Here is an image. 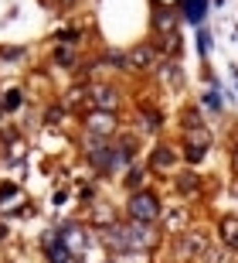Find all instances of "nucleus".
<instances>
[{
    "label": "nucleus",
    "mask_w": 238,
    "mask_h": 263,
    "mask_svg": "<svg viewBox=\"0 0 238 263\" xmlns=\"http://www.w3.org/2000/svg\"><path fill=\"white\" fill-rule=\"evenodd\" d=\"M157 198L150 195V192H143V195H136L133 202H129V212H133V219H140V222H150L153 215H157Z\"/></svg>",
    "instance_id": "nucleus-1"
},
{
    "label": "nucleus",
    "mask_w": 238,
    "mask_h": 263,
    "mask_svg": "<svg viewBox=\"0 0 238 263\" xmlns=\"http://www.w3.org/2000/svg\"><path fill=\"white\" fill-rule=\"evenodd\" d=\"M89 123H92L95 134H113V130H116V120L109 117V113H92V120H89Z\"/></svg>",
    "instance_id": "nucleus-2"
},
{
    "label": "nucleus",
    "mask_w": 238,
    "mask_h": 263,
    "mask_svg": "<svg viewBox=\"0 0 238 263\" xmlns=\"http://www.w3.org/2000/svg\"><path fill=\"white\" fill-rule=\"evenodd\" d=\"M184 7H187V21L204 17V0H184Z\"/></svg>",
    "instance_id": "nucleus-3"
},
{
    "label": "nucleus",
    "mask_w": 238,
    "mask_h": 263,
    "mask_svg": "<svg viewBox=\"0 0 238 263\" xmlns=\"http://www.w3.org/2000/svg\"><path fill=\"white\" fill-rule=\"evenodd\" d=\"M221 229H225V239L235 246L238 243V219H225V222H221Z\"/></svg>",
    "instance_id": "nucleus-4"
},
{
    "label": "nucleus",
    "mask_w": 238,
    "mask_h": 263,
    "mask_svg": "<svg viewBox=\"0 0 238 263\" xmlns=\"http://www.w3.org/2000/svg\"><path fill=\"white\" fill-rule=\"evenodd\" d=\"M170 164H174L170 151H167V147H160V151H157V167H170Z\"/></svg>",
    "instance_id": "nucleus-5"
},
{
    "label": "nucleus",
    "mask_w": 238,
    "mask_h": 263,
    "mask_svg": "<svg viewBox=\"0 0 238 263\" xmlns=\"http://www.w3.org/2000/svg\"><path fill=\"white\" fill-rule=\"evenodd\" d=\"M133 62H140V65H146V62H150V51H146V48L133 51Z\"/></svg>",
    "instance_id": "nucleus-6"
},
{
    "label": "nucleus",
    "mask_w": 238,
    "mask_h": 263,
    "mask_svg": "<svg viewBox=\"0 0 238 263\" xmlns=\"http://www.w3.org/2000/svg\"><path fill=\"white\" fill-rule=\"evenodd\" d=\"M167 4H170V0H167Z\"/></svg>",
    "instance_id": "nucleus-7"
}]
</instances>
